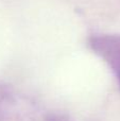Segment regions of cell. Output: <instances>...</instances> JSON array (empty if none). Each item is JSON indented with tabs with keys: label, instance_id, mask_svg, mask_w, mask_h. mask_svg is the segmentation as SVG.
<instances>
[{
	"label": "cell",
	"instance_id": "1",
	"mask_svg": "<svg viewBox=\"0 0 120 121\" xmlns=\"http://www.w3.org/2000/svg\"><path fill=\"white\" fill-rule=\"evenodd\" d=\"M89 45L93 50L108 64L120 84V35H96L89 39Z\"/></svg>",
	"mask_w": 120,
	"mask_h": 121
}]
</instances>
